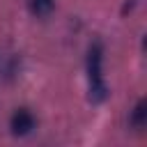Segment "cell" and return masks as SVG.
I'll use <instances>...</instances> for the list:
<instances>
[{"mask_svg":"<svg viewBox=\"0 0 147 147\" xmlns=\"http://www.w3.org/2000/svg\"><path fill=\"white\" fill-rule=\"evenodd\" d=\"M101 62H103V48L101 44H92L87 53V80H90V101L99 103L106 99V80L101 74Z\"/></svg>","mask_w":147,"mask_h":147,"instance_id":"cell-1","label":"cell"},{"mask_svg":"<svg viewBox=\"0 0 147 147\" xmlns=\"http://www.w3.org/2000/svg\"><path fill=\"white\" fill-rule=\"evenodd\" d=\"M9 129L14 136H28L32 129H34V115L28 110V108H18L14 110L11 119H9Z\"/></svg>","mask_w":147,"mask_h":147,"instance_id":"cell-2","label":"cell"},{"mask_svg":"<svg viewBox=\"0 0 147 147\" xmlns=\"http://www.w3.org/2000/svg\"><path fill=\"white\" fill-rule=\"evenodd\" d=\"M145 122H147V103H145V99H140V101L136 103L133 113H131V124H133L136 129H142Z\"/></svg>","mask_w":147,"mask_h":147,"instance_id":"cell-3","label":"cell"},{"mask_svg":"<svg viewBox=\"0 0 147 147\" xmlns=\"http://www.w3.org/2000/svg\"><path fill=\"white\" fill-rule=\"evenodd\" d=\"M53 9V0H30V11L34 16H46Z\"/></svg>","mask_w":147,"mask_h":147,"instance_id":"cell-4","label":"cell"}]
</instances>
